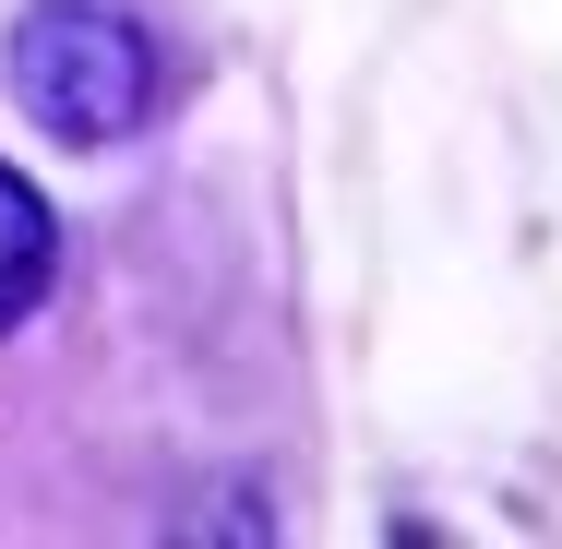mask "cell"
Segmentation results:
<instances>
[{
	"instance_id": "2",
	"label": "cell",
	"mask_w": 562,
	"mask_h": 549,
	"mask_svg": "<svg viewBox=\"0 0 562 549\" xmlns=\"http://www.w3.org/2000/svg\"><path fill=\"white\" fill-rule=\"evenodd\" d=\"M48 275H60V216L24 168H0V334L48 299Z\"/></svg>"
},
{
	"instance_id": "1",
	"label": "cell",
	"mask_w": 562,
	"mask_h": 549,
	"mask_svg": "<svg viewBox=\"0 0 562 549\" xmlns=\"http://www.w3.org/2000/svg\"><path fill=\"white\" fill-rule=\"evenodd\" d=\"M12 96L60 144H132L156 108V36L109 0H36L12 24Z\"/></svg>"
}]
</instances>
